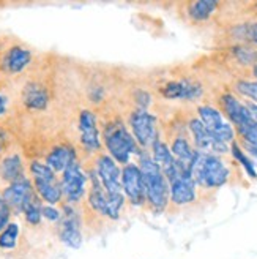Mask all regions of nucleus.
<instances>
[{
    "label": "nucleus",
    "mask_w": 257,
    "mask_h": 259,
    "mask_svg": "<svg viewBox=\"0 0 257 259\" xmlns=\"http://www.w3.org/2000/svg\"><path fill=\"white\" fill-rule=\"evenodd\" d=\"M245 35H246V38H248L249 41H252L254 45H257V22L252 24V25H248Z\"/></svg>",
    "instance_id": "33"
},
{
    "label": "nucleus",
    "mask_w": 257,
    "mask_h": 259,
    "mask_svg": "<svg viewBox=\"0 0 257 259\" xmlns=\"http://www.w3.org/2000/svg\"><path fill=\"white\" fill-rule=\"evenodd\" d=\"M252 74H254V77L257 79V63L254 65V68H252Z\"/></svg>",
    "instance_id": "35"
},
{
    "label": "nucleus",
    "mask_w": 257,
    "mask_h": 259,
    "mask_svg": "<svg viewBox=\"0 0 257 259\" xmlns=\"http://www.w3.org/2000/svg\"><path fill=\"white\" fill-rule=\"evenodd\" d=\"M79 142L82 149L87 152H99L101 150V136H99V130H98V119L96 114L90 109H82L79 114Z\"/></svg>",
    "instance_id": "12"
},
{
    "label": "nucleus",
    "mask_w": 257,
    "mask_h": 259,
    "mask_svg": "<svg viewBox=\"0 0 257 259\" xmlns=\"http://www.w3.org/2000/svg\"><path fill=\"white\" fill-rule=\"evenodd\" d=\"M139 169L142 172L145 185V204L153 212H164L169 204V182L164 177L161 167L153 161L147 150L139 153Z\"/></svg>",
    "instance_id": "1"
},
{
    "label": "nucleus",
    "mask_w": 257,
    "mask_h": 259,
    "mask_svg": "<svg viewBox=\"0 0 257 259\" xmlns=\"http://www.w3.org/2000/svg\"><path fill=\"white\" fill-rule=\"evenodd\" d=\"M21 101L22 106L30 112H43L47 109L50 94L49 89L41 81H29L21 90Z\"/></svg>",
    "instance_id": "14"
},
{
    "label": "nucleus",
    "mask_w": 257,
    "mask_h": 259,
    "mask_svg": "<svg viewBox=\"0 0 257 259\" xmlns=\"http://www.w3.org/2000/svg\"><path fill=\"white\" fill-rule=\"evenodd\" d=\"M11 209L8 207V204L4 201L2 194H0V232H2L5 229V226L11 222Z\"/></svg>",
    "instance_id": "31"
},
{
    "label": "nucleus",
    "mask_w": 257,
    "mask_h": 259,
    "mask_svg": "<svg viewBox=\"0 0 257 259\" xmlns=\"http://www.w3.org/2000/svg\"><path fill=\"white\" fill-rule=\"evenodd\" d=\"M235 90L240 95H245L252 100L254 105L257 103V81H237Z\"/></svg>",
    "instance_id": "27"
},
{
    "label": "nucleus",
    "mask_w": 257,
    "mask_h": 259,
    "mask_svg": "<svg viewBox=\"0 0 257 259\" xmlns=\"http://www.w3.org/2000/svg\"><path fill=\"white\" fill-rule=\"evenodd\" d=\"M27 171L30 172V180H54L57 174L50 167L40 161V160H30L27 164Z\"/></svg>",
    "instance_id": "23"
},
{
    "label": "nucleus",
    "mask_w": 257,
    "mask_h": 259,
    "mask_svg": "<svg viewBox=\"0 0 257 259\" xmlns=\"http://www.w3.org/2000/svg\"><path fill=\"white\" fill-rule=\"evenodd\" d=\"M161 95L168 100H183V82L182 81H172L161 87Z\"/></svg>",
    "instance_id": "26"
},
{
    "label": "nucleus",
    "mask_w": 257,
    "mask_h": 259,
    "mask_svg": "<svg viewBox=\"0 0 257 259\" xmlns=\"http://www.w3.org/2000/svg\"><path fill=\"white\" fill-rule=\"evenodd\" d=\"M27 177L25 176V164L24 158L19 152H8L0 158V179L7 182L8 185L13 182Z\"/></svg>",
    "instance_id": "17"
},
{
    "label": "nucleus",
    "mask_w": 257,
    "mask_h": 259,
    "mask_svg": "<svg viewBox=\"0 0 257 259\" xmlns=\"http://www.w3.org/2000/svg\"><path fill=\"white\" fill-rule=\"evenodd\" d=\"M246 108L249 109L251 115H252V119L257 122V105H254V103H246Z\"/></svg>",
    "instance_id": "34"
},
{
    "label": "nucleus",
    "mask_w": 257,
    "mask_h": 259,
    "mask_svg": "<svg viewBox=\"0 0 257 259\" xmlns=\"http://www.w3.org/2000/svg\"><path fill=\"white\" fill-rule=\"evenodd\" d=\"M230 152H232V155H234V158L237 160V161H240V164L245 167V171L248 172V176L249 177H252V179H257V171H255V166H254V161L251 160V158H248L246 155H245V152L241 150V147L238 146V142H232V146H230Z\"/></svg>",
    "instance_id": "25"
},
{
    "label": "nucleus",
    "mask_w": 257,
    "mask_h": 259,
    "mask_svg": "<svg viewBox=\"0 0 257 259\" xmlns=\"http://www.w3.org/2000/svg\"><path fill=\"white\" fill-rule=\"evenodd\" d=\"M0 194H2L4 201L8 204L11 212L16 215H22L24 210L38 198L32 180L29 177H24L18 180V182L10 184L8 187H5L0 191Z\"/></svg>",
    "instance_id": "7"
},
{
    "label": "nucleus",
    "mask_w": 257,
    "mask_h": 259,
    "mask_svg": "<svg viewBox=\"0 0 257 259\" xmlns=\"http://www.w3.org/2000/svg\"><path fill=\"white\" fill-rule=\"evenodd\" d=\"M197 114H199V120L216 139L223 141L224 144L235 141L234 126L223 117L220 109L209 106V105H203V106L197 108Z\"/></svg>",
    "instance_id": "9"
},
{
    "label": "nucleus",
    "mask_w": 257,
    "mask_h": 259,
    "mask_svg": "<svg viewBox=\"0 0 257 259\" xmlns=\"http://www.w3.org/2000/svg\"><path fill=\"white\" fill-rule=\"evenodd\" d=\"M218 8V2L213 0H199V2L188 4V15L194 22L207 21Z\"/></svg>",
    "instance_id": "21"
},
{
    "label": "nucleus",
    "mask_w": 257,
    "mask_h": 259,
    "mask_svg": "<svg viewBox=\"0 0 257 259\" xmlns=\"http://www.w3.org/2000/svg\"><path fill=\"white\" fill-rule=\"evenodd\" d=\"M60 187L63 194V202L76 205L87 194V174L82 171L81 163L74 160L60 177Z\"/></svg>",
    "instance_id": "6"
},
{
    "label": "nucleus",
    "mask_w": 257,
    "mask_h": 259,
    "mask_svg": "<svg viewBox=\"0 0 257 259\" xmlns=\"http://www.w3.org/2000/svg\"><path fill=\"white\" fill-rule=\"evenodd\" d=\"M238 135L243 138V141L248 142V144H251V146H254L257 149V122L255 120L251 125H248L246 128L240 130Z\"/></svg>",
    "instance_id": "29"
},
{
    "label": "nucleus",
    "mask_w": 257,
    "mask_h": 259,
    "mask_svg": "<svg viewBox=\"0 0 257 259\" xmlns=\"http://www.w3.org/2000/svg\"><path fill=\"white\" fill-rule=\"evenodd\" d=\"M74 160H78L76 158V152L73 147H70L67 144H56V146L50 147L44 155L46 164L56 174L65 171Z\"/></svg>",
    "instance_id": "18"
},
{
    "label": "nucleus",
    "mask_w": 257,
    "mask_h": 259,
    "mask_svg": "<svg viewBox=\"0 0 257 259\" xmlns=\"http://www.w3.org/2000/svg\"><path fill=\"white\" fill-rule=\"evenodd\" d=\"M95 172L108 194H123L122 171L109 155H98L95 161Z\"/></svg>",
    "instance_id": "11"
},
{
    "label": "nucleus",
    "mask_w": 257,
    "mask_h": 259,
    "mask_svg": "<svg viewBox=\"0 0 257 259\" xmlns=\"http://www.w3.org/2000/svg\"><path fill=\"white\" fill-rule=\"evenodd\" d=\"M41 205H43V201L40 198H36L27 209L24 210L22 217L25 220V223L32 228H38L41 225V220H43V215H41Z\"/></svg>",
    "instance_id": "24"
},
{
    "label": "nucleus",
    "mask_w": 257,
    "mask_h": 259,
    "mask_svg": "<svg viewBox=\"0 0 257 259\" xmlns=\"http://www.w3.org/2000/svg\"><path fill=\"white\" fill-rule=\"evenodd\" d=\"M122 190L125 198L131 205H144L145 204V185L142 172L139 166L128 163L122 169Z\"/></svg>",
    "instance_id": "10"
},
{
    "label": "nucleus",
    "mask_w": 257,
    "mask_h": 259,
    "mask_svg": "<svg viewBox=\"0 0 257 259\" xmlns=\"http://www.w3.org/2000/svg\"><path fill=\"white\" fill-rule=\"evenodd\" d=\"M8 105H10V97L7 94H4L0 90V117H4L8 112Z\"/></svg>",
    "instance_id": "32"
},
{
    "label": "nucleus",
    "mask_w": 257,
    "mask_h": 259,
    "mask_svg": "<svg viewBox=\"0 0 257 259\" xmlns=\"http://www.w3.org/2000/svg\"><path fill=\"white\" fill-rule=\"evenodd\" d=\"M35 193L44 204L57 205L63 202V194L59 177L54 180H32Z\"/></svg>",
    "instance_id": "19"
},
{
    "label": "nucleus",
    "mask_w": 257,
    "mask_h": 259,
    "mask_svg": "<svg viewBox=\"0 0 257 259\" xmlns=\"http://www.w3.org/2000/svg\"><path fill=\"white\" fill-rule=\"evenodd\" d=\"M0 84H2V79H0Z\"/></svg>",
    "instance_id": "36"
},
{
    "label": "nucleus",
    "mask_w": 257,
    "mask_h": 259,
    "mask_svg": "<svg viewBox=\"0 0 257 259\" xmlns=\"http://www.w3.org/2000/svg\"><path fill=\"white\" fill-rule=\"evenodd\" d=\"M130 126L133 130V138L136 139L137 146H140L144 150L151 147L158 141L157 117L147 109L133 111L130 115Z\"/></svg>",
    "instance_id": "8"
},
{
    "label": "nucleus",
    "mask_w": 257,
    "mask_h": 259,
    "mask_svg": "<svg viewBox=\"0 0 257 259\" xmlns=\"http://www.w3.org/2000/svg\"><path fill=\"white\" fill-rule=\"evenodd\" d=\"M221 108L224 111V114L227 115V119L230 122V125H235L237 132L246 128L248 125H251L254 122L252 115L249 112V109L246 108L245 103H241L238 98H235L230 94H224L221 97Z\"/></svg>",
    "instance_id": "16"
},
{
    "label": "nucleus",
    "mask_w": 257,
    "mask_h": 259,
    "mask_svg": "<svg viewBox=\"0 0 257 259\" xmlns=\"http://www.w3.org/2000/svg\"><path fill=\"white\" fill-rule=\"evenodd\" d=\"M0 79L2 77H15L27 70L33 62L32 49L18 40H11L5 45L0 40Z\"/></svg>",
    "instance_id": "4"
},
{
    "label": "nucleus",
    "mask_w": 257,
    "mask_h": 259,
    "mask_svg": "<svg viewBox=\"0 0 257 259\" xmlns=\"http://www.w3.org/2000/svg\"><path fill=\"white\" fill-rule=\"evenodd\" d=\"M21 228L16 222H10L5 229L0 232V250L13 251L19 243Z\"/></svg>",
    "instance_id": "22"
},
{
    "label": "nucleus",
    "mask_w": 257,
    "mask_h": 259,
    "mask_svg": "<svg viewBox=\"0 0 257 259\" xmlns=\"http://www.w3.org/2000/svg\"><path fill=\"white\" fill-rule=\"evenodd\" d=\"M41 215L46 222L49 223H59L62 218V210L57 209L56 205H49V204H43L41 205Z\"/></svg>",
    "instance_id": "30"
},
{
    "label": "nucleus",
    "mask_w": 257,
    "mask_h": 259,
    "mask_svg": "<svg viewBox=\"0 0 257 259\" xmlns=\"http://www.w3.org/2000/svg\"><path fill=\"white\" fill-rule=\"evenodd\" d=\"M62 218L57 223V237L68 248L78 250L82 245V220L76 207L67 202L60 204Z\"/></svg>",
    "instance_id": "5"
},
{
    "label": "nucleus",
    "mask_w": 257,
    "mask_h": 259,
    "mask_svg": "<svg viewBox=\"0 0 257 259\" xmlns=\"http://www.w3.org/2000/svg\"><path fill=\"white\" fill-rule=\"evenodd\" d=\"M189 130L192 133V139H194V146L197 152L209 153V155H221L230 150L227 144H224L220 139H216L199 119L189 120Z\"/></svg>",
    "instance_id": "13"
},
{
    "label": "nucleus",
    "mask_w": 257,
    "mask_h": 259,
    "mask_svg": "<svg viewBox=\"0 0 257 259\" xmlns=\"http://www.w3.org/2000/svg\"><path fill=\"white\" fill-rule=\"evenodd\" d=\"M196 182L191 177L189 171L182 172L169 182V202L175 205H188L197 199Z\"/></svg>",
    "instance_id": "15"
},
{
    "label": "nucleus",
    "mask_w": 257,
    "mask_h": 259,
    "mask_svg": "<svg viewBox=\"0 0 257 259\" xmlns=\"http://www.w3.org/2000/svg\"><path fill=\"white\" fill-rule=\"evenodd\" d=\"M189 174L196 185L202 188H220L227 184L229 167L218 155H209L196 150L194 158L189 164Z\"/></svg>",
    "instance_id": "2"
},
{
    "label": "nucleus",
    "mask_w": 257,
    "mask_h": 259,
    "mask_svg": "<svg viewBox=\"0 0 257 259\" xmlns=\"http://www.w3.org/2000/svg\"><path fill=\"white\" fill-rule=\"evenodd\" d=\"M235 56L241 63H248V65H251L257 60V53L252 51L251 48H246V46H237Z\"/></svg>",
    "instance_id": "28"
},
{
    "label": "nucleus",
    "mask_w": 257,
    "mask_h": 259,
    "mask_svg": "<svg viewBox=\"0 0 257 259\" xmlns=\"http://www.w3.org/2000/svg\"><path fill=\"white\" fill-rule=\"evenodd\" d=\"M169 149L174 155V158L182 166H185L186 169H189V164L196 155V149H192V146L188 142V139L183 136H177Z\"/></svg>",
    "instance_id": "20"
},
{
    "label": "nucleus",
    "mask_w": 257,
    "mask_h": 259,
    "mask_svg": "<svg viewBox=\"0 0 257 259\" xmlns=\"http://www.w3.org/2000/svg\"><path fill=\"white\" fill-rule=\"evenodd\" d=\"M102 138L109 152V157L119 164H128L133 155L140 153V149L137 146L133 135L125 128L122 122H109L106 123V128L102 130Z\"/></svg>",
    "instance_id": "3"
}]
</instances>
